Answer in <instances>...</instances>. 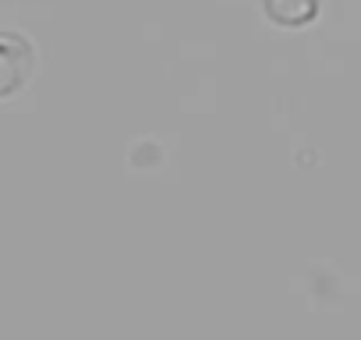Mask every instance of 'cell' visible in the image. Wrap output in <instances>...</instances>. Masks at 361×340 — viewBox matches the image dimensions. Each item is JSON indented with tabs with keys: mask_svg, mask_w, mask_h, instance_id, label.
Masks as SVG:
<instances>
[{
	"mask_svg": "<svg viewBox=\"0 0 361 340\" xmlns=\"http://www.w3.org/2000/svg\"><path fill=\"white\" fill-rule=\"evenodd\" d=\"M36 71V50L18 32H0V99L25 89Z\"/></svg>",
	"mask_w": 361,
	"mask_h": 340,
	"instance_id": "1",
	"label": "cell"
},
{
	"mask_svg": "<svg viewBox=\"0 0 361 340\" xmlns=\"http://www.w3.org/2000/svg\"><path fill=\"white\" fill-rule=\"evenodd\" d=\"M319 8V0H262V11L276 25H305Z\"/></svg>",
	"mask_w": 361,
	"mask_h": 340,
	"instance_id": "2",
	"label": "cell"
}]
</instances>
